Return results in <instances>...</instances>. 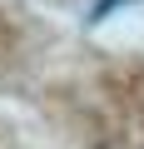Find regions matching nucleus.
<instances>
[{
  "label": "nucleus",
  "mask_w": 144,
  "mask_h": 149,
  "mask_svg": "<svg viewBox=\"0 0 144 149\" xmlns=\"http://www.w3.org/2000/svg\"><path fill=\"white\" fill-rule=\"evenodd\" d=\"M119 5H139V0H99V5H95V10H90V20H95V25H99V20H109V15H114V10H119Z\"/></svg>",
  "instance_id": "1"
}]
</instances>
